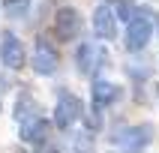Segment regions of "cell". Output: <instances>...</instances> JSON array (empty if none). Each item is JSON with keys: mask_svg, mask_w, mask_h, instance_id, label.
I'll return each mask as SVG.
<instances>
[{"mask_svg": "<svg viewBox=\"0 0 159 153\" xmlns=\"http://www.w3.org/2000/svg\"><path fill=\"white\" fill-rule=\"evenodd\" d=\"M93 33L99 39H114L117 36V15L108 6H96L93 9Z\"/></svg>", "mask_w": 159, "mask_h": 153, "instance_id": "cell-7", "label": "cell"}, {"mask_svg": "<svg viewBox=\"0 0 159 153\" xmlns=\"http://www.w3.org/2000/svg\"><path fill=\"white\" fill-rule=\"evenodd\" d=\"M18 132H21V141L36 144V141H45V135H48V123L36 114V117H30V120H21V129H18Z\"/></svg>", "mask_w": 159, "mask_h": 153, "instance_id": "cell-10", "label": "cell"}, {"mask_svg": "<svg viewBox=\"0 0 159 153\" xmlns=\"http://www.w3.org/2000/svg\"><path fill=\"white\" fill-rule=\"evenodd\" d=\"M42 153H57V150H42Z\"/></svg>", "mask_w": 159, "mask_h": 153, "instance_id": "cell-15", "label": "cell"}, {"mask_svg": "<svg viewBox=\"0 0 159 153\" xmlns=\"http://www.w3.org/2000/svg\"><path fill=\"white\" fill-rule=\"evenodd\" d=\"M30 9V0H3V12L9 18H24Z\"/></svg>", "mask_w": 159, "mask_h": 153, "instance_id": "cell-12", "label": "cell"}, {"mask_svg": "<svg viewBox=\"0 0 159 153\" xmlns=\"http://www.w3.org/2000/svg\"><path fill=\"white\" fill-rule=\"evenodd\" d=\"M75 63H78V69L84 72V75H93V69L102 63V51L93 48V42H84L78 48V54H75Z\"/></svg>", "mask_w": 159, "mask_h": 153, "instance_id": "cell-9", "label": "cell"}, {"mask_svg": "<svg viewBox=\"0 0 159 153\" xmlns=\"http://www.w3.org/2000/svg\"><path fill=\"white\" fill-rule=\"evenodd\" d=\"M30 66H33L39 75H54V72H57V66H60V60H57V51H54V48L45 42V39H39V42H36L33 57H30Z\"/></svg>", "mask_w": 159, "mask_h": 153, "instance_id": "cell-5", "label": "cell"}, {"mask_svg": "<svg viewBox=\"0 0 159 153\" xmlns=\"http://www.w3.org/2000/svg\"><path fill=\"white\" fill-rule=\"evenodd\" d=\"M78 117H81V99L72 96V93H60L57 108H54V123L60 126V129H69Z\"/></svg>", "mask_w": 159, "mask_h": 153, "instance_id": "cell-4", "label": "cell"}, {"mask_svg": "<svg viewBox=\"0 0 159 153\" xmlns=\"http://www.w3.org/2000/svg\"><path fill=\"white\" fill-rule=\"evenodd\" d=\"M3 87H6V84H3V78H0V93H3Z\"/></svg>", "mask_w": 159, "mask_h": 153, "instance_id": "cell-14", "label": "cell"}, {"mask_svg": "<svg viewBox=\"0 0 159 153\" xmlns=\"http://www.w3.org/2000/svg\"><path fill=\"white\" fill-rule=\"evenodd\" d=\"M150 36H153V21L147 15H135L129 21V27H126V48L129 51H141L144 45L150 42Z\"/></svg>", "mask_w": 159, "mask_h": 153, "instance_id": "cell-1", "label": "cell"}, {"mask_svg": "<svg viewBox=\"0 0 159 153\" xmlns=\"http://www.w3.org/2000/svg\"><path fill=\"white\" fill-rule=\"evenodd\" d=\"M54 33L60 39H75L81 33V15L75 6H60L54 15Z\"/></svg>", "mask_w": 159, "mask_h": 153, "instance_id": "cell-3", "label": "cell"}, {"mask_svg": "<svg viewBox=\"0 0 159 153\" xmlns=\"http://www.w3.org/2000/svg\"><path fill=\"white\" fill-rule=\"evenodd\" d=\"M0 60H3L6 69H21L27 63L24 45H21V39L15 33H3V39H0Z\"/></svg>", "mask_w": 159, "mask_h": 153, "instance_id": "cell-2", "label": "cell"}, {"mask_svg": "<svg viewBox=\"0 0 159 153\" xmlns=\"http://www.w3.org/2000/svg\"><path fill=\"white\" fill-rule=\"evenodd\" d=\"M90 96H93V105L105 108L111 105L117 96H120V90L111 84V81H102V78H93V84H90Z\"/></svg>", "mask_w": 159, "mask_h": 153, "instance_id": "cell-8", "label": "cell"}, {"mask_svg": "<svg viewBox=\"0 0 159 153\" xmlns=\"http://www.w3.org/2000/svg\"><path fill=\"white\" fill-rule=\"evenodd\" d=\"M36 114H39V108H36V102L30 96H21V99H18V108H15L18 123H21V120H30V117H36Z\"/></svg>", "mask_w": 159, "mask_h": 153, "instance_id": "cell-11", "label": "cell"}, {"mask_svg": "<svg viewBox=\"0 0 159 153\" xmlns=\"http://www.w3.org/2000/svg\"><path fill=\"white\" fill-rule=\"evenodd\" d=\"M114 9H117V18H126V21H132V18H135V9H138V6H135L132 0H117Z\"/></svg>", "mask_w": 159, "mask_h": 153, "instance_id": "cell-13", "label": "cell"}, {"mask_svg": "<svg viewBox=\"0 0 159 153\" xmlns=\"http://www.w3.org/2000/svg\"><path fill=\"white\" fill-rule=\"evenodd\" d=\"M153 138V129L150 126H132V129H123V132L117 135V144L123 147L126 153H141L144 144Z\"/></svg>", "mask_w": 159, "mask_h": 153, "instance_id": "cell-6", "label": "cell"}]
</instances>
